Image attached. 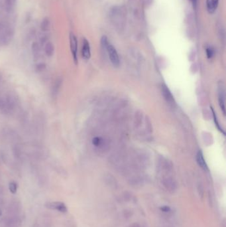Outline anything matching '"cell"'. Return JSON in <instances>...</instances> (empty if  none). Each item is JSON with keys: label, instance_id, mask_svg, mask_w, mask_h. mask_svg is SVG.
<instances>
[{"label": "cell", "instance_id": "obj_1", "mask_svg": "<svg viewBox=\"0 0 226 227\" xmlns=\"http://www.w3.org/2000/svg\"><path fill=\"white\" fill-rule=\"evenodd\" d=\"M17 106V100L15 96L6 94L0 97V113L4 115L13 114Z\"/></svg>", "mask_w": 226, "mask_h": 227}, {"label": "cell", "instance_id": "obj_2", "mask_svg": "<svg viewBox=\"0 0 226 227\" xmlns=\"http://www.w3.org/2000/svg\"><path fill=\"white\" fill-rule=\"evenodd\" d=\"M70 47L72 55L73 57L74 62L76 64H78V41L76 35L71 32L69 35Z\"/></svg>", "mask_w": 226, "mask_h": 227}, {"label": "cell", "instance_id": "obj_3", "mask_svg": "<svg viewBox=\"0 0 226 227\" xmlns=\"http://www.w3.org/2000/svg\"><path fill=\"white\" fill-rule=\"evenodd\" d=\"M105 49L108 53L111 63L116 66V67L119 66V64H120V58H119L118 54L116 49H115V47L110 43H108L105 47Z\"/></svg>", "mask_w": 226, "mask_h": 227}, {"label": "cell", "instance_id": "obj_4", "mask_svg": "<svg viewBox=\"0 0 226 227\" xmlns=\"http://www.w3.org/2000/svg\"><path fill=\"white\" fill-rule=\"evenodd\" d=\"M63 83V79L62 76H58L53 81L51 86V96L53 98H56L62 88V85Z\"/></svg>", "mask_w": 226, "mask_h": 227}, {"label": "cell", "instance_id": "obj_5", "mask_svg": "<svg viewBox=\"0 0 226 227\" xmlns=\"http://www.w3.org/2000/svg\"><path fill=\"white\" fill-rule=\"evenodd\" d=\"M45 207L47 208L52 209V210H56L62 213H66L68 211V208L66 205L62 202H46Z\"/></svg>", "mask_w": 226, "mask_h": 227}, {"label": "cell", "instance_id": "obj_6", "mask_svg": "<svg viewBox=\"0 0 226 227\" xmlns=\"http://www.w3.org/2000/svg\"><path fill=\"white\" fill-rule=\"evenodd\" d=\"M82 56L84 60H89L91 57L90 46L88 41L86 39H84L82 43Z\"/></svg>", "mask_w": 226, "mask_h": 227}, {"label": "cell", "instance_id": "obj_7", "mask_svg": "<svg viewBox=\"0 0 226 227\" xmlns=\"http://www.w3.org/2000/svg\"><path fill=\"white\" fill-rule=\"evenodd\" d=\"M13 31L11 29H8L5 31L1 35H0V44L1 45H8L10 43L13 38Z\"/></svg>", "mask_w": 226, "mask_h": 227}, {"label": "cell", "instance_id": "obj_8", "mask_svg": "<svg viewBox=\"0 0 226 227\" xmlns=\"http://www.w3.org/2000/svg\"><path fill=\"white\" fill-rule=\"evenodd\" d=\"M163 185L165 188L170 192H174L176 189L177 185L174 179L172 178H166L163 181Z\"/></svg>", "mask_w": 226, "mask_h": 227}, {"label": "cell", "instance_id": "obj_9", "mask_svg": "<svg viewBox=\"0 0 226 227\" xmlns=\"http://www.w3.org/2000/svg\"><path fill=\"white\" fill-rule=\"evenodd\" d=\"M196 161H197V163L202 169H203L205 171L208 169L206 160L204 158L203 153H202L201 151H199L197 153V155H196Z\"/></svg>", "mask_w": 226, "mask_h": 227}, {"label": "cell", "instance_id": "obj_10", "mask_svg": "<svg viewBox=\"0 0 226 227\" xmlns=\"http://www.w3.org/2000/svg\"><path fill=\"white\" fill-rule=\"evenodd\" d=\"M219 106L223 111V113L225 114V90L223 86L219 87Z\"/></svg>", "mask_w": 226, "mask_h": 227}, {"label": "cell", "instance_id": "obj_11", "mask_svg": "<svg viewBox=\"0 0 226 227\" xmlns=\"http://www.w3.org/2000/svg\"><path fill=\"white\" fill-rule=\"evenodd\" d=\"M219 0H206L207 9L210 14H213L217 9Z\"/></svg>", "mask_w": 226, "mask_h": 227}, {"label": "cell", "instance_id": "obj_12", "mask_svg": "<svg viewBox=\"0 0 226 227\" xmlns=\"http://www.w3.org/2000/svg\"><path fill=\"white\" fill-rule=\"evenodd\" d=\"M162 92H163V94L164 96V98L166 99V101L168 102L171 103V104L174 102L173 97H172V95L171 92H170L169 88H167V86L164 85H162Z\"/></svg>", "mask_w": 226, "mask_h": 227}, {"label": "cell", "instance_id": "obj_13", "mask_svg": "<svg viewBox=\"0 0 226 227\" xmlns=\"http://www.w3.org/2000/svg\"><path fill=\"white\" fill-rule=\"evenodd\" d=\"M45 52L46 56L52 57L55 53V47L51 42H47L45 47Z\"/></svg>", "mask_w": 226, "mask_h": 227}, {"label": "cell", "instance_id": "obj_14", "mask_svg": "<svg viewBox=\"0 0 226 227\" xmlns=\"http://www.w3.org/2000/svg\"><path fill=\"white\" fill-rule=\"evenodd\" d=\"M32 53L35 58H38L40 55V47L37 42H34L31 47Z\"/></svg>", "mask_w": 226, "mask_h": 227}, {"label": "cell", "instance_id": "obj_15", "mask_svg": "<svg viewBox=\"0 0 226 227\" xmlns=\"http://www.w3.org/2000/svg\"><path fill=\"white\" fill-rule=\"evenodd\" d=\"M50 28V21L48 18H45L41 22L40 29L43 31H48Z\"/></svg>", "mask_w": 226, "mask_h": 227}, {"label": "cell", "instance_id": "obj_16", "mask_svg": "<svg viewBox=\"0 0 226 227\" xmlns=\"http://www.w3.org/2000/svg\"><path fill=\"white\" fill-rule=\"evenodd\" d=\"M46 65L45 63H39L38 64H36V66H35V70L37 73H43V71H45L46 70Z\"/></svg>", "mask_w": 226, "mask_h": 227}, {"label": "cell", "instance_id": "obj_17", "mask_svg": "<svg viewBox=\"0 0 226 227\" xmlns=\"http://www.w3.org/2000/svg\"><path fill=\"white\" fill-rule=\"evenodd\" d=\"M9 189L11 193H16L17 191V184L15 181L10 182L9 184Z\"/></svg>", "mask_w": 226, "mask_h": 227}, {"label": "cell", "instance_id": "obj_18", "mask_svg": "<svg viewBox=\"0 0 226 227\" xmlns=\"http://www.w3.org/2000/svg\"><path fill=\"white\" fill-rule=\"evenodd\" d=\"M16 2V0H5V7L8 11L11 10Z\"/></svg>", "mask_w": 226, "mask_h": 227}, {"label": "cell", "instance_id": "obj_19", "mask_svg": "<svg viewBox=\"0 0 226 227\" xmlns=\"http://www.w3.org/2000/svg\"><path fill=\"white\" fill-rule=\"evenodd\" d=\"M102 140L100 137H95L92 140V144L96 147H98L102 145Z\"/></svg>", "mask_w": 226, "mask_h": 227}, {"label": "cell", "instance_id": "obj_20", "mask_svg": "<svg viewBox=\"0 0 226 227\" xmlns=\"http://www.w3.org/2000/svg\"><path fill=\"white\" fill-rule=\"evenodd\" d=\"M212 112H213V118H214V121H215V124H216V125H217V128L219 129V131H221L223 134H225L224 131L223 130V129H222L221 127H220V125H219V123H218V119H217V117H216V114H215V112H214V111H213V110L212 108Z\"/></svg>", "mask_w": 226, "mask_h": 227}, {"label": "cell", "instance_id": "obj_21", "mask_svg": "<svg viewBox=\"0 0 226 227\" xmlns=\"http://www.w3.org/2000/svg\"><path fill=\"white\" fill-rule=\"evenodd\" d=\"M206 55L208 58H211L214 55V51L212 47H207L206 49Z\"/></svg>", "mask_w": 226, "mask_h": 227}, {"label": "cell", "instance_id": "obj_22", "mask_svg": "<svg viewBox=\"0 0 226 227\" xmlns=\"http://www.w3.org/2000/svg\"><path fill=\"white\" fill-rule=\"evenodd\" d=\"M160 211L164 213H169L171 211V208L169 206H162L160 208Z\"/></svg>", "mask_w": 226, "mask_h": 227}, {"label": "cell", "instance_id": "obj_23", "mask_svg": "<svg viewBox=\"0 0 226 227\" xmlns=\"http://www.w3.org/2000/svg\"><path fill=\"white\" fill-rule=\"evenodd\" d=\"M131 227H140L138 224H133Z\"/></svg>", "mask_w": 226, "mask_h": 227}, {"label": "cell", "instance_id": "obj_24", "mask_svg": "<svg viewBox=\"0 0 226 227\" xmlns=\"http://www.w3.org/2000/svg\"><path fill=\"white\" fill-rule=\"evenodd\" d=\"M2 79L1 76H0V87H1V86H2Z\"/></svg>", "mask_w": 226, "mask_h": 227}, {"label": "cell", "instance_id": "obj_25", "mask_svg": "<svg viewBox=\"0 0 226 227\" xmlns=\"http://www.w3.org/2000/svg\"><path fill=\"white\" fill-rule=\"evenodd\" d=\"M192 2H193L194 5H196V1H197V0H192Z\"/></svg>", "mask_w": 226, "mask_h": 227}, {"label": "cell", "instance_id": "obj_26", "mask_svg": "<svg viewBox=\"0 0 226 227\" xmlns=\"http://www.w3.org/2000/svg\"><path fill=\"white\" fill-rule=\"evenodd\" d=\"M2 214V210H1V209H0V216H1V215Z\"/></svg>", "mask_w": 226, "mask_h": 227}]
</instances>
